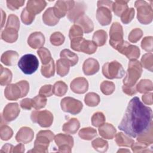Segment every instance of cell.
<instances>
[{
	"instance_id": "1",
	"label": "cell",
	"mask_w": 153,
	"mask_h": 153,
	"mask_svg": "<svg viewBox=\"0 0 153 153\" xmlns=\"http://www.w3.org/2000/svg\"><path fill=\"white\" fill-rule=\"evenodd\" d=\"M152 119V109L144 105L139 97H134L129 102L118 127L127 135L136 137L150 127Z\"/></svg>"
},
{
	"instance_id": "2",
	"label": "cell",
	"mask_w": 153,
	"mask_h": 153,
	"mask_svg": "<svg viewBox=\"0 0 153 153\" xmlns=\"http://www.w3.org/2000/svg\"><path fill=\"white\" fill-rule=\"evenodd\" d=\"M29 91V82L26 80H22L16 84H8L5 88L4 96L8 100H17L26 96Z\"/></svg>"
},
{
	"instance_id": "3",
	"label": "cell",
	"mask_w": 153,
	"mask_h": 153,
	"mask_svg": "<svg viewBox=\"0 0 153 153\" xmlns=\"http://www.w3.org/2000/svg\"><path fill=\"white\" fill-rule=\"evenodd\" d=\"M54 134L50 130H41L37 134L34 142V147L27 152H48V148L51 142L54 140Z\"/></svg>"
},
{
	"instance_id": "4",
	"label": "cell",
	"mask_w": 153,
	"mask_h": 153,
	"mask_svg": "<svg viewBox=\"0 0 153 153\" xmlns=\"http://www.w3.org/2000/svg\"><path fill=\"white\" fill-rule=\"evenodd\" d=\"M142 71V66L140 62L136 60H130L128 65L126 75L123 81L124 85L135 86L137 80L141 76Z\"/></svg>"
},
{
	"instance_id": "5",
	"label": "cell",
	"mask_w": 153,
	"mask_h": 153,
	"mask_svg": "<svg viewBox=\"0 0 153 153\" xmlns=\"http://www.w3.org/2000/svg\"><path fill=\"white\" fill-rule=\"evenodd\" d=\"M137 9V20L143 25L150 24L153 19V11L151 5L145 1L138 0L134 3Z\"/></svg>"
},
{
	"instance_id": "6",
	"label": "cell",
	"mask_w": 153,
	"mask_h": 153,
	"mask_svg": "<svg viewBox=\"0 0 153 153\" xmlns=\"http://www.w3.org/2000/svg\"><path fill=\"white\" fill-rule=\"evenodd\" d=\"M112 1H97L96 19L102 26H107L112 20Z\"/></svg>"
},
{
	"instance_id": "7",
	"label": "cell",
	"mask_w": 153,
	"mask_h": 153,
	"mask_svg": "<svg viewBox=\"0 0 153 153\" xmlns=\"http://www.w3.org/2000/svg\"><path fill=\"white\" fill-rule=\"evenodd\" d=\"M102 74L107 78L110 79L121 78L124 74V69L118 62L114 60L106 62L102 66Z\"/></svg>"
},
{
	"instance_id": "8",
	"label": "cell",
	"mask_w": 153,
	"mask_h": 153,
	"mask_svg": "<svg viewBox=\"0 0 153 153\" xmlns=\"http://www.w3.org/2000/svg\"><path fill=\"white\" fill-rule=\"evenodd\" d=\"M17 65L25 74L31 75L38 69L39 62L35 55L27 54L20 59Z\"/></svg>"
},
{
	"instance_id": "9",
	"label": "cell",
	"mask_w": 153,
	"mask_h": 153,
	"mask_svg": "<svg viewBox=\"0 0 153 153\" xmlns=\"http://www.w3.org/2000/svg\"><path fill=\"white\" fill-rule=\"evenodd\" d=\"M71 47L76 51L91 54L97 50V46L90 40H86L82 37L75 38L71 40Z\"/></svg>"
},
{
	"instance_id": "10",
	"label": "cell",
	"mask_w": 153,
	"mask_h": 153,
	"mask_svg": "<svg viewBox=\"0 0 153 153\" xmlns=\"http://www.w3.org/2000/svg\"><path fill=\"white\" fill-rule=\"evenodd\" d=\"M30 119L34 123L38 124L42 127H48L53 122V115L48 111H34L31 113Z\"/></svg>"
},
{
	"instance_id": "11",
	"label": "cell",
	"mask_w": 153,
	"mask_h": 153,
	"mask_svg": "<svg viewBox=\"0 0 153 153\" xmlns=\"http://www.w3.org/2000/svg\"><path fill=\"white\" fill-rule=\"evenodd\" d=\"M60 106L63 111L72 115L79 114L82 108V102L71 97H65L60 102Z\"/></svg>"
},
{
	"instance_id": "12",
	"label": "cell",
	"mask_w": 153,
	"mask_h": 153,
	"mask_svg": "<svg viewBox=\"0 0 153 153\" xmlns=\"http://www.w3.org/2000/svg\"><path fill=\"white\" fill-rule=\"evenodd\" d=\"M109 44L114 49L123 42V29L122 26L118 22L112 24L109 30Z\"/></svg>"
},
{
	"instance_id": "13",
	"label": "cell",
	"mask_w": 153,
	"mask_h": 153,
	"mask_svg": "<svg viewBox=\"0 0 153 153\" xmlns=\"http://www.w3.org/2000/svg\"><path fill=\"white\" fill-rule=\"evenodd\" d=\"M54 142L59 147L58 152L70 153L74 145L73 137L68 134L59 133L54 136Z\"/></svg>"
},
{
	"instance_id": "14",
	"label": "cell",
	"mask_w": 153,
	"mask_h": 153,
	"mask_svg": "<svg viewBox=\"0 0 153 153\" xmlns=\"http://www.w3.org/2000/svg\"><path fill=\"white\" fill-rule=\"evenodd\" d=\"M120 53L125 55L130 60H136L140 56V49L138 47L123 41L116 49Z\"/></svg>"
},
{
	"instance_id": "15",
	"label": "cell",
	"mask_w": 153,
	"mask_h": 153,
	"mask_svg": "<svg viewBox=\"0 0 153 153\" xmlns=\"http://www.w3.org/2000/svg\"><path fill=\"white\" fill-rule=\"evenodd\" d=\"M75 1H57L53 8V11L55 16L58 19H60L66 16L74 7Z\"/></svg>"
},
{
	"instance_id": "16",
	"label": "cell",
	"mask_w": 153,
	"mask_h": 153,
	"mask_svg": "<svg viewBox=\"0 0 153 153\" xmlns=\"http://www.w3.org/2000/svg\"><path fill=\"white\" fill-rule=\"evenodd\" d=\"M20 109L17 103H8L4 108L2 117L5 122L8 123L14 120L19 115Z\"/></svg>"
},
{
	"instance_id": "17",
	"label": "cell",
	"mask_w": 153,
	"mask_h": 153,
	"mask_svg": "<svg viewBox=\"0 0 153 153\" xmlns=\"http://www.w3.org/2000/svg\"><path fill=\"white\" fill-rule=\"evenodd\" d=\"M87 6L84 2H75L74 7L67 14L68 20L71 22H75L79 17L84 15Z\"/></svg>"
},
{
	"instance_id": "18",
	"label": "cell",
	"mask_w": 153,
	"mask_h": 153,
	"mask_svg": "<svg viewBox=\"0 0 153 153\" xmlns=\"http://www.w3.org/2000/svg\"><path fill=\"white\" fill-rule=\"evenodd\" d=\"M71 90L76 94H84L88 88V82L84 77H78L74 79L70 84Z\"/></svg>"
},
{
	"instance_id": "19",
	"label": "cell",
	"mask_w": 153,
	"mask_h": 153,
	"mask_svg": "<svg viewBox=\"0 0 153 153\" xmlns=\"http://www.w3.org/2000/svg\"><path fill=\"white\" fill-rule=\"evenodd\" d=\"M34 137V132L32 128L28 127H22L17 131L16 135L17 142L22 143H28L32 141Z\"/></svg>"
},
{
	"instance_id": "20",
	"label": "cell",
	"mask_w": 153,
	"mask_h": 153,
	"mask_svg": "<svg viewBox=\"0 0 153 153\" xmlns=\"http://www.w3.org/2000/svg\"><path fill=\"white\" fill-rule=\"evenodd\" d=\"M45 36L41 32L32 33L27 38V44L33 49L41 48L45 43Z\"/></svg>"
},
{
	"instance_id": "21",
	"label": "cell",
	"mask_w": 153,
	"mask_h": 153,
	"mask_svg": "<svg viewBox=\"0 0 153 153\" xmlns=\"http://www.w3.org/2000/svg\"><path fill=\"white\" fill-rule=\"evenodd\" d=\"M99 70L98 61L93 58L86 59L82 65V71L85 75H92L96 74Z\"/></svg>"
},
{
	"instance_id": "22",
	"label": "cell",
	"mask_w": 153,
	"mask_h": 153,
	"mask_svg": "<svg viewBox=\"0 0 153 153\" xmlns=\"http://www.w3.org/2000/svg\"><path fill=\"white\" fill-rule=\"evenodd\" d=\"M46 5L47 2L44 0H30L27 2L26 8L30 13L36 15L40 13Z\"/></svg>"
},
{
	"instance_id": "23",
	"label": "cell",
	"mask_w": 153,
	"mask_h": 153,
	"mask_svg": "<svg viewBox=\"0 0 153 153\" xmlns=\"http://www.w3.org/2000/svg\"><path fill=\"white\" fill-rule=\"evenodd\" d=\"M99 134L106 139H112L116 134L117 130L115 127L109 123H103L99 127Z\"/></svg>"
},
{
	"instance_id": "24",
	"label": "cell",
	"mask_w": 153,
	"mask_h": 153,
	"mask_svg": "<svg viewBox=\"0 0 153 153\" xmlns=\"http://www.w3.org/2000/svg\"><path fill=\"white\" fill-rule=\"evenodd\" d=\"M74 23L75 25L80 26L85 33H90L94 29V25L92 20L85 14L79 17Z\"/></svg>"
},
{
	"instance_id": "25",
	"label": "cell",
	"mask_w": 153,
	"mask_h": 153,
	"mask_svg": "<svg viewBox=\"0 0 153 153\" xmlns=\"http://www.w3.org/2000/svg\"><path fill=\"white\" fill-rule=\"evenodd\" d=\"M19 58V54L13 50L4 52L1 57V62L6 66H13L16 64Z\"/></svg>"
},
{
	"instance_id": "26",
	"label": "cell",
	"mask_w": 153,
	"mask_h": 153,
	"mask_svg": "<svg viewBox=\"0 0 153 153\" xmlns=\"http://www.w3.org/2000/svg\"><path fill=\"white\" fill-rule=\"evenodd\" d=\"M152 124L150 127L145 131L139 134L137 136V141L142 143L146 146L151 145L153 143V131H152Z\"/></svg>"
},
{
	"instance_id": "27",
	"label": "cell",
	"mask_w": 153,
	"mask_h": 153,
	"mask_svg": "<svg viewBox=\"0 0 153 153\" xmlns=\"http://www.w3.org/2000/svg\"><path fill=\"white\" fill-rule=\"evenodd\" d=\"M18 31L14 28L5 27L1 33V38L8 43H13L18 38Z\"/></svg>"
},
{
	"instance_id": "28",
	"label": "cell",
	"mask_w": 153,
	"mask_h": 153,
	"mask_svg": "<svg viewBox=\"0 0 153 153\" xmlns=\"http://www.w3.org/2000/svg\"><path fill=\"white\" fill-rule=\"evenodd\" d=\"M42 21L45 25L53 26L57 24L59 19L56 17L54 13L53 8L50 7L47 8L42 15Z\"/></svg>"
},
{
	"instance_id": "29",
	"label": "cell",
	"mask_w": 153,
	"mask_h": 153,
	"mask_svg": "<svg viewBox=\"0 0 153 153\" xmlns=\"http://www.w3.org/2000/svg\"><path fill=\"white\" fill-rule=\"evenodd\" d=\"M80 127L79 121L75 118H71L68 122L65 123L62 127L64 132L68 134H75Z\"/></svg>"
},
{
	"instance_id": "30",
	"label": "cell",
	"mask_w": 153,
	"mask_h": 153,
	"mask_svg": "<svg viewBox=\"0 0 153 153\" xmlns=\"http://www.w3.org/2000/svg\"><path fill=\"white\" fill-rule=\"evenodd\" d=\"M70 64L65 59L60 58L56 62L57 74L61 77L66 76L69 71Z\"/></svg>"
},
{
	"instance_id": "31",
	"label": "cell",
	"mask_w": 153,
	"mask_h": 153,
	"mask_svg": "<svg viewBox=\"0 0 153 153\" xmlns=\"http://www.w3.org/2000/svg\"><path fill=\"white\" fill-rule=\"evenodd\" d=\"M60 58L65 59L69 62L71 66H75L78 62V57L76 54L69 49H64L60 51Z\"/></svg>"
},
{
	"instance_id": "32",
	"label": "cell",
	"mask_w": 153,
	"mask_h": 153,
	"mask_svg": "<svg viewBox=\"0 0 153 153\" xmlns=\"http://www.w3.org/2000/svg\"><path fill=\"white\" fill-rule=\"evenodd\" d=\"M115 141L119 146L130 147L134 142V140L124 134L122 132H119L115 135Z\"/></svg>"
},
{
	"instance_id": "33",
	"label": "cell",
	"mask_w": 153,
	"mask_h": 153,
	"mask_svg": "<svg viewBox=\"0 0 153 153\" xmlns=\"http://www.w3.org/2000/svg\"><path fill=\"white\" fill-rule=\"evenodd\" d=\"M129 1H115L113 2L112 10L117 16H121V14L128 8L127 3Z\"/></svg>"
},
{
	"instance_id": "34",
	"label": "cell",
	"mask_w": 153,
	"mask_h": 153,
	"mask_svg": "<svg viewBox=\"0 0 153 153\" xmlns=\"http://www.w3.org/2000/svg\"><path fill=\"white\" fill-rule=\"evenodd\" d=\"M108 35L104 30H96L93 35V42L96 46L101 47L105 44Z\"/></svg>"
},
{
	"instance_id": "35",
	"label": "cell",
	"mask_w": 153,
	"mask_h": 153,
	"mask_svg": "<svg viewBox=\"0 0 153 153\" xmlns=\"http://www.w3.org/2000/svg\"><path fill=\"white\" fill-rule=\"evenodd\" d=\"M137 91L140 93H146L153 90L152 82L150 79H141L136 85Z\"/></svg>"
},
{
	"instance_id": "36",
	"label": "cell",
	"mask_w": 153,
	"mask_h": 153,
	"mask_svg": "<svg viewBox=\"0 0 153 153\" xmlns=\"http://www.w3.org/2000/svg\"><path fill=\"white\" fill-rule=\"evenodd\" d=\"M1 75H0V84L2 86L10 84L12 80L13 74L11 71L8 68H4L0 65Z\"/></svg>"
},
{
	"instance_id": "37",
	"label": "cell",
	"mask_w": 153,
	"mask_h": 153,
	"mask_svg": "<svg viewBox=\"0 0 153 153\" xmlns=\"http://www.w3.org/2000/svg\"><path fill=\"white\" fill-rule=\"evenodd\" d=\"M78 135L79 137L83 140H90L95 137L97 134L96 129L90 127H88L81 128L78 133Z\"/></svg>"
},
{
	"instance_id": "38",
	"label": "cell",
	"mask_w": 153,
	"mask_h": 153,
	"mask_svg": "<svg viewBox=\"0 0 153 153\" xmlns=\"http://www.w3.org/2000/svg\"><path fill=\"white\" fill-rule=\"evenodd\" d=\"M100 98L99 94L94 92L88 93L84 97V102L88 106L94 107L99 105Z\"/></svg>"
},
{
	"instance_id": "39",
	"label": "cell",
	"mask_w": 153,
	"mask_h": 153,
	"mask_svg": "<svg viewBox=\"0 0 153 153\" xmlns=\"http://www.w3.org/2000/svg\"><path fill=\"white\" fill-rule=\"evenodd\" d=\"M41 72L43 76L49 78L54 75L55 65L54 60L52 59L50 63L47 65H42L41 68Z\"/></svg>"
},
{
	"instance_id": "40",
	"label": "cell",
	"mask_w": 153,
	"mask_h": 153,
	"mask_svg": "<svg viewBox=\"0 0 153 153\" xmlns=\"http://www.w3.org/2000/svg\"><path fill=\"white\" fill-rule=\"evenodd\" d=\"M68 91V85L62 81H57L53 86V94L56 96L61 97L64 96Z\"/></svg>"
},
{
	"instance_id": "41",
	"label": "cell",
	"mask_w": 153,
	"mask_h": 153,
	"mask_svg": "<svg viewBox=\"0 0 153 153\" xmlns=\"http://www.w3.org/2000/svg\"><path fill=\"white\" fill-rule=\"evenodd\" d=\"M93 148L99 152H105L108 149V143L106 140L97 137L93 140L91 142Z\"/></svg>"
},
{
	"instance_id": "42",
	"label": "cell",
	"mask_w": 153,
	"mask_h": 153,
	"mask_svg": "<svg viewBox=\"0 0 153 153\" xmlns=\"http://www.w3.org/2000/svg\"><path fill=\"white\" fill-rule=\"evenodd\" d=\"M37 53L43 65L48 64L53 59L51 58L50 51L45 47H41L39 48L37 51Z\"/></svg>"
},
{
	"instance_id": "43",
	"label": "cell",
	"mask_w": 153,
	"mask_h": 153,
	"mask_svg": "<svg viewBox=\"0 0 153 153\" xmlns=\"http://www.w3.org/2000/svg\"><path fill=\"white\" fill-rule=\"evenodd\" d=\"M141 65L143 67L150 72H152L153 54L152 53H146L141 58Z\"/></svg>"
},
{
	"instance_id": "44",
	"label": "cell",
	"mask_w": 153,
	"mask_h": 153,
	"mask_svg": "<svg viewBox=\"0 0 153 153\" xmlns=\"http://www.w3.org/2000/svg\"><path fill=\"white\" fill-rule=\"evenodd\" d=\"M102 93L105 95H110L114 93L115 89V84L112 81H103L100 86Z\"/></svg>"
},
{
	"instance_id": "45",
	"label": "cell",
	"mask_w": 153,
	"mask_h": 153,
	"mask_svg": "<svg viewBox=\"0 0 153 153\" xmlns=\"http://www.w3.org/2000/svg\"><path fill=\"white\" fill-rule=\"evenodd\" d=\"M91 124L96 127H99L105 123L106 118L105 115L101 112H96L91 117Z\"/></svg>"
},
{
	"instance_id": "46",
	"label": "cell",
	"mask_w": 153,
	"mask_h": 153,
	"mask_svg": "<svg viewBox=\"0 0 153 153\" xmlns=\"http://www.w3.org/2000/svg\"><path fill=\"white\" fill-rule=\"evenodd\" d=\"M50 42L54 46H60L64 43L65 36L60 32H55L53 33L50 38Z\"/></svg>"
},
{
	"instance_id": "47",
	"label": "cell",
	"mask_w": 153,
	"mask_h": 153,
	"mask_svg": "<svg viewBox=\"0 0 153 153\" xmlns=\"http://www.w3.org/2000/svg\"><path fill=\"white\" fill-rule=\"evenodd\" d=\"M32 100L33 108L36 110H39L44 108L47 104V99L45 97L38 95L34 97Z\"/></svg>"
},
{
	"instance_id": "48",
	"label": "cell",
	"mask_w": 153,
	"mask_h": 153,
	"mask_svg": "<svg viewBox=\"0 0 153 153\" xmlns=\"http://www.w3.org/2000/svg\"><path fill=\"white\" fill-rule=\"evenodd\" d=\"M13 134V130L7 125H1L0 128V137L2 140H8Z\"/></svg>"
},
{
	"instance_id": "49",
	"label": "cell",
	"mask_w": 153,
	"mask_h": 153,
	"mask_svg": "<svg viewBox=\"0 0 153 153\" xmlns=\"http://www.w3.org/2000/svg\"><path fill=\"white\" fill-rule=\"evenodd\" d=\"M35 15L28 11L26 7L22 10L20 16L22 22L26 25H29L32 24V23L33 22L35 19Z\"/></svg>"
},
{
	"instance_id": "50",
	"label": "cell",
	"mask_w": 153,
	"mask_h": 153,
	"mask_svg": "<svg viewBox=\"0 0 153 153\" xmlns=\"http://www.w3.org/2000/svg\"><path fill=\"white\" fill-rule=\"evenodd\" d=\"M134 9L133 8H127L120 16L121 20L124 24H128L134 17Z\"/></svg>"
},
{
	"instance_id": "51",
	"label": "cell",
	"mask_w": 153,
	"mask_h": 153,
	"mask_svg": "<svg viewBox=\"0 0 153 153\" xmlns=\"http://www.w3.org/2000/svg\"><path fill=\"white\" fill-rule=\"evenodd\" d=\"M5 27L14 28L17 30H19L20 22L18 17L13 14H10L8 17Z\"/></svg>"
},
{
	"instance_id": "52",
	"label": "cell",
	"mask_w": 153,
	"mask_h": 153,
	"mask_svg": "<svg viewBox=\"0 0 153 153\" xmlns=\"http://www.w3.org/2000/svg\"><path fill=\"white\" fill-rule=\"evenodd\" d=\"M143 36V32L139 28H135L131 30L130 32L128 39L130 42L132 43H136Z\"/></svg>"
},
{
	"instance_id": "53",
	"label": "cell",
	"mask_w": 153,
	"mask_h": 153,
	"mask_svg": "<svg viewBox=\"0 0 153 153\" xmlns=\"http://www.w3.org/2000/svg\"><path fill=\"white\" fill-rule=\"evenodd\" d=\"M83 35V30L80 26L76 25H72L69 32V37L71 40L75 38L82 37Z\"/></svg>"
},
{
	"instance_id": "54",
	"label": "cell",
	"mask_w": 153,
	"mask_h": 153,
	"mask_svg": "<svg viewBox=\"0 0 153 153\" xmlns=\"http://www.w3.org/2000/svg\"><path fill=\"white\" fill-rule=\"evenodd\" d=\"M152 43H153V37L152 36H145V38H143L141 42V47L145 51L149 53H152L153 50Z\"/></svg>"
},
{
	"instance_id": "55",
	"label": "cell",
	"mask_w": 153,
	"mask_h": 153,
	"mask_svg": "<svg viewBox=\"0 0 153 153\" xmlns=\"http://www.w3.org/2000/svg\"><path fill=\"white\" fill-rule=\"evenodd\" d=\"M133 152H152V151L148 148V146L140 143L133 142L130 146Z\"/></svg>"
},
{
	"instance_id": "56",
	"label": "cell",
	"mask_w": 153,
	"mask_h": 153,
	"mask_svg": "<svg viewBox=\"0 0 153 153\" xmlns=\"http://www.w3.org/2000/svg\"><path fill=\"white\" fill-rule=\"evenodd\" d=\"M25 0L17 1V0H8L7 1V7L11 10H16L22 7L25 4Z\"/></svg>"
},
{
	"instance_id": "57",
	"label": "cell",
	"mask_w": 153,
	"mask_h": 153,
	"mask_svg": "<svg viewBox=\"0 0 153 153\" xmlns=\"http://www.w3.org/2000/svg\"><path fill=\"white\" fill-rule=\"evenodd\" d=\"M53 94V86L50 84H47L42 86L39 91V94L44 97H50Z\"/></svg>"
},
{
	"instance_id": "58",
	"label": "cell",
	"mask_w": 153,
	"mask_h": 153,
	"mask_svg": "<svg viewBox=\"0 0 153 153\" xmlns=\"http://www.w3.org/2000/svg\"><path fill=\"white\" fill-rule=\"evenodd\" d=\"M20 105L21 108L25 110H30L32 108H33L32 106V99L29 98H25L21 100L20 103Z\"/></svg>"
},
{
	"instance_id": "59",
	"label": "cell",
	"mask_w": 153,
	"mask_h": 153,
	"mask_svg": "<svg viewBox=\"0 0 153 153\" xmlns=\"http://www.w3.org/2000/svg\"><path fill=\"white\" fill-rule=\"evenodd\" d=\"M152 93H146L142 96L143 102L147 105H152L153 103L152 100Z\"/></svg>"
},
{
	"instance_id": "60",
	"label": "cell",
	"mask_w": 153,
	"mask_h": 153,
	"mask_svg": "<svg viewBox=\"0 0 153 153\" xmlns=\"http://www.w3.org/2000/svg\"><path fill=\"white\" fill-rule=\"evenodd\" d=\"M122 89H123V91L125 94H126L128 96H133V95L136 94V93H137L136 85L133 86V87H128V86H125L123 85V86L122 87Z\"/></svg>"
},
{
	"instance_id": "61",
	"label": "cell",
	"mask_w": 153,
	"mask_h": 153,
	"mask_svg": "<svg viewBox=\"0 0 153 153\" xmlns=\"http://www.w3.org/2000/svg\"><path fill=\"white\" fill-rule=\"evenodd\" d=\"M13 148L14 146L11 144L10 143H6L1 148L0 152L2 153V152H13Z\"/></svg>"
},
{
	"instance_id": "62",
	"label": "cell",
	"mask_w": 153,
	"mask_h": 153,
	"mask_svg": "<svg viewBox=\"0 0 153 153\" xmlns=\"http://www.w3.org/2000/svg\"><path fill=\"white\" fill-rule=\"evenodd\" d=\"M25 152V146L22 143H19L16 146H14L13 152H17V153H22Z\"/></svg>"
},
{
	"instance_id": "63",
	"label": "cell",
	"mask_w": 153,
	"mask_h": 153,
	"mask_svg": "<svg viewBox=\"0 0 153 153\" xmlns=\"http://www.w3.org/2000/svg\"><path fill=\"white\" fill-rule=\"evenodd\" d=\"M1 28H2V27L4 25V22H5V17H6V14L4 12V11L2 10H1Z\"/></svg>"
},
{
	"instance_id": "64",
	"label": "cell",
	"mask_w": 153,
	"mask_h": 153,
	"mask_svg": "<svg viewBox=\"0 0 153 153\" xmlns=\"http://www.w3.org/2000/svg\"><path fill=\"white\" fill-rule=\"evenodd\" d=\"M130 152V151H129V150H128V149H119L118 151H117V152Z\"/></svg>"
}]
</instances>
